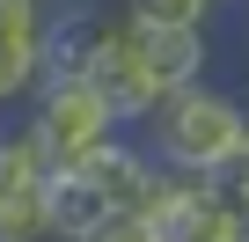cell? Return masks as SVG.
Masks as SVG:
<instances>
[{"mask_svg":"<svg viewBox=\"0 0 249 242\" xmlns=\"http://www.w3.org/2000/svg\"><path fill=\"white\" fill-rule=\"evenodd\" d=\"M140 140H147L169 169H205V176H220V169L242 154V140H249V103H242V88H220V81L205 74V81L161 95V110L140 125Z\"/></svg>","mask_w":249,"mask_h":242,"instance_id":"obj_1","label":"cell"},{"mask_svg":"<svg viewBox=\"0 0 249 242\" xmlns=\"http://www.w3.org/2000/svg\"><path fill=\"white\" fill-rule=\"evenodd\" d=\"M22 125L37 132L44 162L59 169V162H81L95 140H110V132H117V117H110V103H103L88 81H37V95H30V117H22Z\"/></svg>","mask_w":249,"mask_h":242,"instance_id":"obj_2","label":"cell"},{"mask_svg":"<svg viewBox=\"0 0 249 242\" xmlns=\"http://www.w3.org/2000/svg\"><path fill=\"white\" fill-rule=\"evenodd\" d=\"M81 169L103 184V198L110 205H124V213H154L161 220V205H169V162L140 140V132H110V140H95L88 154H81Z\"/></svg>","mask_w":249,"mask_h":242,"instance_id":"obj_3","label":"cell"},{"mask_svg":"<svg viewBox=\"0 0 249 242\" xmlns=\"http://www.w3.org/2000/svg\"><path fill=\"white\" fill-rule=\"evenodd\" d=\"M88 88L110 103V117H117V125L124 132H140L147 125V117L161 110V81L147 74V59H140V37H132V22H110V37H103V52H95V66H88Z\"/></svg>","mask_w":249,"mask_h":242,"instance_id":"obj_4","label":"cell"},{"mask_svg":"<svg viewBox=\"0 0 249 242\" xmlns=\"http://www.w3.org/2000/svg\"><path fill=\"white\" fill-rule=\"evenodd\" d=\"M110 22L117 8H103V0H52L37 30V81H88Z\"/></svg>","mask_w":249,"mask_h":242,"instance_id":"obj_5","label":"cell"},{"mask_svg":"<svg viewBox=\"0 0 249 242\" xmlns=\"http://www.w3.org/2000/svg\"><path fill=\"white\" fill-rule=\"evenodd\" d=\"M132 37H140V59L161 88H191L213 74V22H169V30L132 22Z\"/></svg>","mask_w":249,"mask_h":242,"instance_id":"obj_6","label":"cell"},{"mask_svg":"<svg viewBox=\"0 0 249 242\" xmlns=\"http://www.w3.org/2000/svg\"><path fill=\"white\" fill-rule=\"evenodd\" d=\"M44 213H52V242H81L110 213V198L81 162H59V169H44Z\"/></svg>","mask_w":249,"mask_h":242,"instance_id":"obj_7","label":"cell"},{"mask_svg":"<svg viewBox=\"0 0 249 242\" xmlns=\"http://www.w3.org/2000/svg\"><path fill=\"white\" fill-rule=\"evenodd\" d=\"M37 30H44V22H37ZM37 30L0 22V110L37 95Z\"/></svg>","mask_w":249,"mask_h":242,"instance_id":"obj_8","label":"cell"},{"mask_svg":"<svg viewBox=\"0 0 249 242\" xmlns=\"http://www.w3.org/2000/svg\"><path fill=\"white\" fill-rule=\"evenodd\" d=\"M0 242H52V213H44V184L0 198Z\"/></svg>","mask_w":249,"mask_h":242,"instance_id":"obj_9","label":"cell"},{"mask_svg":"<svg viewBox=\"0 0 249 242\" xmlns=\"http://www.w3.org/2000/svg\"><path fill=\"white\" fill-rule=\"evenodd\" d=\"M124 22H147V30H169V22H213L220 8L213 0H117Z\"/></svg>","mask_w":249,"mask_h":242,"instance_id":"obj_10","label":"cell"},{"mask_svg":"<svg viewBox=\"0 0 249 242\" xmlns=\"http://www.w3.org/2000/svg\"><path fill=\"white\" fill-rule=\"evenodd\" d=\"M81 242H161V220H154V213H124V205H110Z\"/></svg>","mask_w":249,"mask_h":242,"instance_id":"obj_11","label":"cell"},{"mask_svg":"<svg viewBox=\"0 0 249 242\" xmlns=\"http://www.w3.org/2000/svg\"><path fill=\"white\" fill-rule=\"evenodd\" d=\"M213 184H220V191H227V198H234V205L249 213V140H242V154H234V162H227V169H220Z\"/></svg>","mask_w":249,"mask_h":242,"instance_id":"obj_12","label":"cell"},{"mask_svg":"<svg viewBox=\"0 0 249 242\" xmlns=\"http://www.w3.org/2000/svg\"><path fill=\"white\" fill-rule=\"evenodd\" d=\"M242 95H249V66H242Z\"/></svg>","mask_w":249,"mask_h":242,"instance_id":"obj_13","label":"cell"},{"mask_svg":"<svg viewBox=\"0 0 249 242\" xmlns=\"http://www.w3.org/2000/svg\"><path fill=\"white\" fill-rule=\"evenodd\" d=\"M213 8H227V0H213Z\"/></svg>","mask_w":249,"mask_h":242,"instance_id":"obj_14","label":"cell"},{"mask_svg":"<svg viewBox=\"0 0 249 242\" xmlns=\"http://www.w3.org/2000/svg\"><path fill=\"white\" fill-rule=\"evenodd\" d=\"M242 103H249V95H242Z\"/></svg>","mask_w":249,"mask_h":242,"instance_id":"obj_15","label":"cell"}]
</instances>
